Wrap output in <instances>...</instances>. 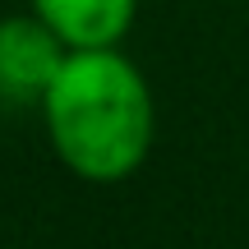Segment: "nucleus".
Listing matches in <instances>:
<instances>
[{
  "instance_id": "3",
  "label": "nucleus",
  "mask_w": 249,
  "mask_h": 249,
  "mask_svg": "<svg viewBox=\"0 0 249 249\" xmlns=\"http://www.w3.org/2000/svg\"><path fill=\"white\" fill-rule=\"evenodd\" d=\"M33 9L65 46H111L134 18V0H33Z\"/></svg>"
},
{
  "instance_id": "2",
  "label": "nucleus",
  "mask_w": 249,
  "mask_h": 249,
  "mask_svg": "<svg viewBox=\"0 0 249 249\" xmlns=\"http://www.w3.org/2000/svg\"><path fill=\"white\" fill-rule=\"evenodd\" d=\"M60 33L37 18H5L0 23V83L14 92H46L55 70L65 65Z\"/></svg>"
},
{
  "instance_id": "1",
  "label": "nucleus",
  "mask_w": 249,
  "mask_h": 249,
  "mask_svg": "<svg viewBox=\"0 0 249 249\" xmlns=\"http://www.w3.org/2000/svg\"><path fill=\"white\" fill-rule=\"evenodd\" d=\"M55 152L88 180H120L148 157L152 97L139 70L111 46H74L46 83Z\"/></svg>"
}]
</instances>
